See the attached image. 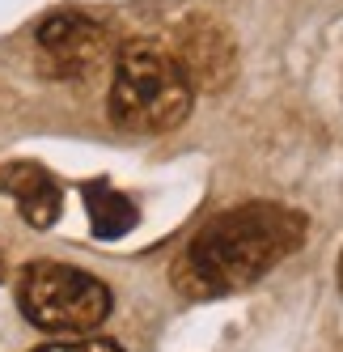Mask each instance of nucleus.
Instances as JSON below:
<instances>
[{
    "instance_id": "f257e3e1",
    "label": "nucleus",
    "mask_w": 343,
    "mask_h": 352,
    "mask_svg": "<svg viewBox=\"0 0 343 352\" xmlns=\"http://www.w3.org/2000/svg\"><path fill=\"white\" fill-rule=\"evenodd\" d=\"M305 238V217L284 204H241L212 217L174 263V289L187 297H225L263 280Z\"/></svg>"
},
{
    "instance_id": "f03ea898",
    "label": "nucleus",
    "mask_w": 343,
    "mask_h": 352,
    "mask_svg": "<svg viewBox=\"0 0 343 352\" xmlns=\"http://www.w3.org/2000/svg\"><path fill=\"white\" fill-rule=\"evenodd\" d=\"M195 85L187 81L174 52L136 38L119 52L115 81H110V123L132 136H161L174 132L191 115Z\"/></svg>"
},
{
    "instance_id": "7ed1b4c3",
    "label": "nucleus",
    "mask_w": 343,
    "mask_h": 352,
    "mask_svg": "<svg viewBox=\"0 0 343 352\" xmlns=\"http://www.w3.org/2000/svg\"><path fill=\"white\" fill-rule=\"evenodd\" d=\"M17 306L38 331L89 336L110 314V289L72 263L38 259L26 263L17 276Z\"/></svg>"
},
{
    "instance_id": "20e7f679",
    "label": "nucleus",
    "mask_w": 343,
    "mask_h": 352,
    "mask_svg": "<svg viewBox=\"0 0 343 352\" xmlns=\"http://www.w3.org/2000/svg\"><path fill=\"white\" fill-rule=\"evenodd\" d=\"M34 47H38V72H43V77L72 81V77L93 72L97 64L106 60L110 34H106L102 21H93L89 13L60 9V13H51L38 26Z\"/></svg>"
},
{
    "instance_id": "39448f33",
    "label": "nucleus",
    "mask_w": 343,
    "mask_h": 352,
    "mask_svg": "<svg viewBox=\"0 0 343 352\" xmlns=\"http://www.w3.org/2000/svg\"><path fill=\"white\" fill-rule=\"evenodd\" d=\"M174 60L182 64L187 81L195 89H225L237 72V47L225 26H216L212 17H191L174 34Z\"/></svg>"
},
{
    "instance_id": "423d86ee",
    "label": "nucleus",
    "mask_w": 343,
    "mask_h": 352,
    "mask_svg": "<svg viewBox=\"0 0 343 352\" xmlns=\"http://www.w3.org/2000/svg\"><path fill=\"white\" fill-rule=\"evenodd\" d=\"M0 191L17 199V212L26 217L34 230L56 225V217L64 208L60 183L38 162H9V166H0Z\"/></svg>"
},
{
    "instance_id": "0eeeda50",
    "label": "nucleus",
    "mask_w": 343,
    "mask_h": 352,
    "mask_svg": "<svg viewBox=\"0 0 343 352\" xmlns=\"http://www.w3.org/2000/svg\"><path fill=\"white\" fill-rule=\"evenodd\" d=\"M85 212H89L93 238H102V242H115V238L132 234L136 221H140V212H136L132 199L123 191H115L110 183H102V179L85 183Z\"/></svg>"
},
{
    "instance_id": "6e6552de",
    "label": "nucleus",
    "mask_w": 343,
    "mask_h": 352,
    "mask_svg": "<svg viewBox=\"0 0 343 352\" xmlns=\"http://www.w3.org/2000/svg\"><path fill=\"white\" fill-rule=\"evenodd\" d=\"M30 352H123L115 340H56V344H38Z\"/></svg>"
},
{
    "instance_id": "1a4fd4ad",
    "label": "nucleus",
    "mask_w": 343,
    "mask_h": 352,
    "mask_svg": "<svg viewBox=\"0 0 343 352\" xmlns=\"http://www.w3.org/2000/svg\"><path fill=\"white\" fill-rule=\"evenodd\" d=\"M0 280H5V250H0Z\"/></svg>"
},
{
    "instance_id": "9d476101",
    "label": "nucleus",
    "mask_w": 343,
    "mask_h": 352,
    "mask_svg": "<svg viewBox=\"0 0 343 352\" xmlns=\"http://www.w3.org/2000/svg\"><path fill=\"white\" fill-rule=\"evenodd\" d=\"M339 289H343V255H339Z\"/></svg>"
}]
</instances>
